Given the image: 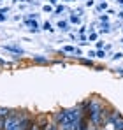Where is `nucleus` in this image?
<instances>
[{
    "label": "nucleus",
    "instance_id": "obj_1",
    "mask_svg": "<svg viewBox=\"0 0 123 130\" xmlns=\"http://www.w3.org/2000/svg\"><path fill=\"white\" fill-rule=\"evenodd\" d=\"M83 116L81 107H74V109H62L55 114V121L58 123V127L62 125H74L79 118Z\"/></svg>",
    "mask_w": 123,
    "mask_h": 130
},
{
    "label": "nucleus",
    "instance_id": "obj_2",
    "mask_svg": "<svg viewBox=\"0 0 123 130\" xmlns=\"http://www.w3.org/2000/svg\"><path fill=\"white\" fill-rule=\"evenodd\" d=\"M2 130H21V123H20V112L18 111H11V114L2 120L0 123Z\"/></svg>",
    "mask_w": 123,
    "mask_h": 130
},
{
    "label": "nucleus",
    "instance_id": "obj_3",
    "mask_svg": "<svg viewBox=\"0 0 123 130\" xmlns=\"http://www.w3.org/2000/svg\"><path fill=\"white\" fill-rule=\"evenodd\" d=\"M100 130H116V125H114V121L105 120L102 125H100Z\"/></svg>",
    "mask_w": 123,
    "mask_h": 130
},
{
    "label": "nucleus",
    "instance_id": "obj_4",
    "mask_svg": "<svg viewBox=\"0 0 123 130\" xmlns=\"http://www.w3.org/2000/svg\"><path fill=\"white\" fill-rule=\"evenodd\" d=\"M11 114V109H7V107H0V118L2 120H5L7 116Z\"/></svg>",
    "mask_w": 123,
    "mask_h": 130
},
{
    "label": "nucleus",
    "instance_id": "obj_5",
    "mask_svg": "<svg viewBox=\"0 0 123 130\" xmlns=\"http://www.w3.org/2000/svg\"><path fill=\"white\" fill-rule=\"evenodd\" d=\"M114 125H116V130H123V118H121V116L114 121Z\"/></svg>",
    "mask_w": 123,
    "mask_h": 130
},
{
    "label": "nucleus",
    "instance_id": "obj_6",
    "mask_svg": "<svg viewBox=\"0 0 123 130\" xmlns=\"http://www.w3.org/2000/svg\"><path fill=\"white\" fill-rule=\"evenodd\" d=\"M28 130H42V127L37 123V121H35V120H34V123L30 125V128H28Z\"/></svg>",
    "mask_w": 123,
    "mask_h": 130
},
{
    "label": "nucleus",
    "instance_id": "obj_7",
    "mask_svg": "<svg viewBox=\"0 0 123 130\" xmlns=\"http://www.w3.org/2000/svg\"><path fill=\"white\" fill-rule=\"evenodd\" d=\"M34 62H37V63H48V58H42V56H34Z\"/></svg>",
    "mask_w": 123,
    "mask_h": 130
},
{
    "label": "nucleus",
    "instance_id": "obj_8",
    "mask_svg": "<svg viewBox=\"0 0 123 130\" xmlns=\"http://www.w3.org/2000/svg\"><path fill=\"white\" fill-rule=\"evenodd\" d=\"M42 28H44V30H48V32H53V30H55V28L51 26V23H49V21L44 23V26H42Z\"/></svg>",
    "mask_w": 123,
    "mask_h": 130
},
{
    "label": "nucleus",
    "instance_id": "obj_9",
    "mask_svg": "<svg viewBox=\"0 0 123 130\" xmlns=\"http://www.w3.org/2000/svg\"><path fill=\"white\" fill-rule=\"evenodd\" d=\"M70 21L72 23H81V20H79V16H76V12H74V14L70 16Z\"/></svg>",
    "mask_w": 123,
    "mask_h": 130
},
{
    "label": "nucleus",
    "instance_id": "obj_10",
    "mask_svg": "<svg viewBox=\"0 0 123 130\" xmlns=\"http://www.w3.org/2000/svg\"><path fill=\"white\" fill-rule=\"evenodd\" d=\"M63 51H67V53H74V51H78L76 47H72V46H65L63 47Z\"/></svg>",
    "mask_w": 123,
    "mask_h": 130
},
{
    "label": "nucleus",
    "instance_id": "obj_11",
    "mask_svg": "<svg viewBox=\"0 0 123 130\" xmlns=\"http://www.w3.org/2000/svg\"><path fill=\"white\" fill-rule=\"evenodd\" d=\"M58 28H62V30H69V28H67V21H60L58 23Z\"/></svg>",
    "mask_w": 123,
    "mask_h": 130
},
{
    "label": "nucleus",
    "instance_id": "obj_12",
    "mask_svg": "<svg viewBox=\"0 0 123 130\" xmlns=\"http://www.w3.org/2000/svg\"><path fill=\"white\" fill-rule=\"evenodd\" d=\"M79 62H81L83 65H88V67H93V63H91V60H83V58H81Z\"/></svg>",
    "mask_w": 123,
    "mask_h": 130
},
{
    "label": "nucleus",
    "instance_id": "obj_13",
    "mask_svg": "<svg viewBox=\"0 0 123 130\" xmlns=\"http://www.w3.org/2000/svg\"><path fill=\"white\" fill-rule=\"evenodd\" d=\"M97 9H99V11H105V9H107V4H105V2L99 4V7H97Z\"/></svg>",
    "mask_w": 123,
    "mask_h": 130
},
{
    "label": "nucleus",
    "instance_id": "obj_14",
    "mask_svg": "<svg viewBox=\"0 0 123 130\" xmlns=\"http://www.w3.org/2000/svg\"><path fill=\"white\" fill-rule=\"evenodd\" d=\"M97 56H99V58H104V56H105V51H100V49H99V53H97Z\"/></svg>",
    "mask_w": 123,
    "mask_h": 130
},
{
    "label": "nucleus",
    "instance_id": "obj_15",
    "mask_svg": "<svg viewBox=\"0 0 123 130\" xmlns=\"http://www.w3.org/2000/svg\"><path fill=\"white\" fill-rule=\"evenodd\" d=\"M123 56V53H116V55H114V56H113V58H114V60H120V58H121Z\"/></svg>",
    "mask_w": 123,
    "mask_h": 130
},
{
    "label": "nucleus",
    "instance_id": "obj_16",
    "mask_svg": "<svg viewBox=\"0 0 123 130\" xmlns=\"http://www.w3.org/2000/svg\"><path fill=\"white\" fill-rule=\"evenodd\" d=\"M95 39H97V34L91 32V34H90V41H95Z\"/></svg>",
    "mask_w": 123,
    "mask_h": 130
},
{
    "label": "nucleus",
    "instance_id": "obj_17",
    "mask_svg": "<svg viewBox=\"0 0 123 130\" xmlns=\"http://www.w3.org/2000/svg\"><path fill=\"white\" fill-rule=\"evenodd\" d=\"M62 11H63V5H58V7H56V11H55V12H56V14H58V12H62Z\"/></svg>",
    "mask_w": 123,
    "mask_h": 130
},
{
    "label": "nucleus",
    "instance_id": "obj_18",
    "mask_svg": "<svg viewBox=\"0 0 123 130\" xmlns=\"http://www.w3.org/2000/svg\"><path fill=\"white\" fill-rule=\"evenodd\" d=\"M49 2H51V4H56V2H58V0H49Z\"/></svg>",
    "mask_w": 123,
    "mask_h": 130
},
{
    "label": "nucleus",
    "instance_id": "obj_19",
    "mask_svg": "<svg viewBox=\"0 0 123 130\" xmlns=\"http://www.w3.org/2000/svg\"><path fill=\"white\" fill-rule=\"evenodd\" d=\"M116 2H118V4H121V5H123V0H116Z\"/></svg>",
    "mask_w": 123,
    "mask_h": 130
},
{
    "label": "nucleus",
    "instance_id": "obj_20",
    "mask_svg": "<svg viewBox=\"0 0 123 130\" xmlns=\"http://www.w3.org/2000/svg\"><path fill=\"white\" fill-rule=\"evenodd\" d=\"M95 130H100V127H95Z\"/></svg>",
    "mask_w": 123,
    "mask_h": 130
},
{
    "label": "nucleus",
    "instance_id": "obj_21",
    "mask_svg": "<svg viewBox=\"0 0 123 130\" xmlns=\"http://www.w3.org/2000/svg\"><path fill=\"white\" fill-rule=\"evenodd\" d=\"M65 2H74V0H65Z\"/></svg>",
    "mask_w": 123,
    "mask_h": 130
},
{
    "label": "nucleus",
    "instance_id": "obj_22",
    "mask_svg": "<svg viewBox=\"0 0 123 130\" xmlns=\"http://www.w3.org/2000/svg\"><path fill=\"white\" fill-rule=\"evenodd\" d=\"M0 123H2V118H0Z\"/></svg>",
    "mask_w": 123,
    "mask_h": 130
},
{
    "label": "nucleus",
    "instance_id": "obj_23",
    "mask_svg": "<svg viewBox=\"0 0 123 130\" xmlns=\"http://www.w3.org/2000/svg\"><path fill=\"white\" fill-rule=\"evenodd\" d=\"M0 130H2V128H0Z\"/></svg>",
    "mask_w": 123,
    "mask_h": 130
}]
</instances>
